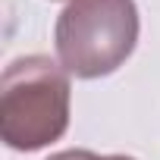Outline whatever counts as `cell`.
<instances>
[{"instance_id": "obj_2", "label": "cell", "mask_w": 160, "mask_h": 160, "mask_svg": "<svg viewBox=\"0 0 160 160\" xmlns=\"http://www.w3.org/2000/svg\"><path fill=\"white\" fill-rule=\"evenodd\" d=\"M135 0H69L53 25L60 66L75 78L116 72L138 44Z\"/></svg>"}, {"instance_id": "obj_3", "label": "cell", "mask_w": 160, "mask_h": 160, "mask_svg": "<svg viewBox=\"0 0 160 160\" xmlns=\"http://www.w3.org/2000/svg\"><path fill=\"white\" fill-rule=\"evenodd\" d=\"M47 160H110V154L101 157V154L85 151V148H72V151H57V154H50Z\"/></svg>"}, {"instance_id": "obj_4", "label": "cell", "mask_w": 160, "mask_h": 160, "mask_svg": "<svg viewBox=\"0 0 160 160\" xmlns=\"http://www.w3.org/2000/svg\"><path fill=\"white\" fill-rule=\"evenodd\" d=\"M110 160H135V157H126V154H110Z\"/></svg>"}, {"instance_id": "obj_1", "label": "cell", "mask_w": 160, "mask_h": 160, "mask_svg": "<svg viewBox=\"0 0 160 160\" xmlns=\"http://www.w3.org/2000/svg\"><path fill=\"white\" fill-rule=\"evenodd\" d=\"M72 88L60 60L28 53L13 60L0 78V138L13 151H41L69 129Z\"/></svg>"}]
</instances>
